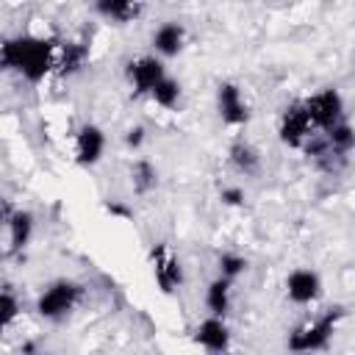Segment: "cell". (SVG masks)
I'll return each mask as SVG.
<instances>
[{
	"instance_id": "18",
	"label": "cell",
	"mask_w": 355,
	"mask_h": 355,
	"mask_svg": "<svg viewBox=\"0 0 355 355\" xmlns=\"http://www.w3.org/2000/svg\"><path fill=\"white\" fill-rule=\"evenodd\" d=\"M230 164L244 175H255L261 166V158H258L255 147H250L247 141H236V144H230Z\"/></svg>"
},
{
	"instance_id": "4",
	"label": "cell",
	"mask_w": 355,
	"mask_h": 355,
	"mask_svg": "<svg viewBox=\"0 0 355 355\" xmlns=\"http://www.w3.org/2000/svg\"><path fill=\"white\" fill-rule=\"evenodd\" d=\"M305 111L313 122V128H322V130H330L341 122V111H344V100L336 89H322L319 94L308 97L305 100Z\"/></svg>"
},
{
	"instance_id": "3",
	"label": "cell",
	"mask_w": 355,
	"mask_h": 355,
	"mask_svg": "<svg viewBox=\"0 0 355 355\" xmlns=\"http://www.w3.org/2000/svg\"><path fill=\"white\" fill-rule=\"evenodd\" d=\"M80 297H83V288H80L78 283H72V280H55V283H53L50 288H44V294L39 297L36 311H39V316H44V319H58V316L69 313V311L78 305Z\"/></svg>"
},
{
	"instance_id": "17",
	"label": "cell",
	"mask_w": 355,
	"mask_h": 355,
	"mask_svg": "<svg viewBox=\"0 0 355 355\" xmlns=\"http://www.w3.org/2000/svg\"><path fill=\"white\" fill-rule=\"evenodd\" d=\"M324 139H327L330 153L338 155V158H347V153L355 147V130L349 125H344V122H338L336 128L324 130Z\"/></svg>"
},
{
	"instance_id": "11",
	"label": "cell",
	"mask_w": 355,
	"mask_h": 355,
	"mask_svg": "<svg viewBox=\"0 0 355 355\" xmlns=\"http://www.w3.org/2000/svg\"><path fill=\"white\" fill-rule=\"evenodd\" d=\"M286 291H288V300L291 302L305 305V302H313L319 297L322 283H319L316 272H311V269H294L286 277Z\"/></svg>"
},
{
	"instance_id": "22",
	"label": "cell",
	"mask_w": 355,
	"mask_h": 355,
	"mask_svg": "<svg viewBox=\"0 0 355 355\" xmlns=\"http://www.w3.org/2000/svg\"><path fill=\"white\" fill-rule=\"evenodd\" d=\"M0 311H3V324H6V327H8V324L17 319V313H19V302H17L11 286H6L3 294H0Z\"/></svg>"
},
{
	"instance_id": "21",
	"label": "cell",
	"mask_w": 355,
	"mask_h": 355,
	"mask_svg": "<svg viewBox=\"0 0 355 355\" xmlns=\"http://www.w3.org/2000/svg\"><path fill=\"white\" fill-rule=\"evenodd\" d=\"M244 269H247V258H241V255L225 252V255L219 258V272H222V277H227V280H233V277L241 275Z\"/></svg>"
},
{
	"instance_id": "2",
	"label": "cell",
	"mask_w": 355,
	"mask_h": 355,
	"mask_svg": "<svg viewBox=\"0 0 355 355\" xmlns=\"http://www.w3.org/2000/svg\"><path fill=\"white\" fill-rule=\"evenodd\" d=\"M341 316H344V308H330V311L322 313L319 319H313V322L297 327V330L291 333V338H288V349L305 355V352H313V349L327 347V341L333 338L336 322H338Z\"/></svg>"
},
{
	"instance_id": "10",
	"label": "cell",
	"mask_w": 355,
	"mask_h": 355,
	"mask_svg": "<svg viewBox=\"0 0 355 355\" xmlns=\"http://www.w3.org/2000/svg\"><path fill=\"white\" fill-rule=\"evenodd\" d=\"M103 150H105V136H103V130H100L97 125H83V128L78 130V141H75V158H78V164H80V166L97 164L100 155H103Z\"/></svg>"
},
{
	"instance_id": "24",
	"label": "cell",
	"mask_w": 355,
	"mask_h": 355,
	"mask_svg": "<svg viewBox=\"0 0 355 355\" xmlns=\"http://www.w3.org/2000/svg\"><path fill=\"white\" fill-rule=\"evenodd\" d=\"M144 141V128L141 125H136V128H130L128 133H125V144L128 147H139Z\"/></svg>"
},
{
	"instance_id": "1",
	"label": "cell",
	"mask_w": 355,
	"mask_h": 355,
	"mask_svg": "<svg viewBox=\"0 0 355 355\" xmlns=\"http://www.w3.org/2000/svg\"><path fill=\"white\" fill-rule=\"evenodd\" d=\"M55 58H58V53H55L53 39L17 36V39H6L0 47L3 69H14L31 83H39L55 67Z\"/></svg>"
},
{
	"instance_id": "15",
	"label": "cell",
	"mask_w": 355,
	"mask_h": 355,
	"mask_svg": "<svg viewBox=\"0 0 355 355\" xmlns=\"http://www.w3.org/2000/svg\"><path fill=\"white\" fill-rule=\"evenodd\" d=\"M205 302H208V311L222 319L227 313V305H230V280L227 277L211 280L208 283V291H205Z\"/></svg>"
},
{
	"instance_id": "7",
	"label": "cell",
	"mask_w": 355,
	"mask_h": 355,
	"mask_svg": "<svg viewBox=\"0 0 355 355\" xmlns=\"http://www.w3.org/2000/svg\"><path fill=\"white\" fill-rule=\"evenodd\" d=\"M128 78H130L136 94H153V89L166 78V72H164V64L158 58L141 55V58L128 64Z\"/></svg>"
},
{
	"instance_id": "13",
	"label": "cell",
	"mask_w": 355,
	"mask_h": 355,
	"mask_svg": "<svg viewBox=\"0 0 355 355\" xmlns=\"http://www.w3.org/2000/svg\"><path fill=\"white\" fill-rule=\"evenodd\" d=\"M183 39H186V31L178 22H164L153 33V44H155V50L161 55H178V50L183 47Z\"/></svg>"
},
{
	"instance_id": "12",
	"label": "cell",
	"mask_w": 355,
	"mask_h": 355,
	"mask_svg": "<svg viewBox=\"0 0 355 355\" xmlns=\"http://www.w3.org/2000/svg\"><path fill=\"white\" fill-rule=\"evenodd\" d=\"M89 58V47L80 42H64L55 58V72L58 75H75Z\"/></svg>"
},
{
	"instance_id": "14",
	"label": "cell",
	"mask_w": 355,
	"mask_h": 355,
	"mask_svg": "<svg viewBox=\"0 0 355 355\" xmlns=\"http://www.w3.org/2000/svg\"><path fill=\"white\" fill-rule=\"evenodd\" d=\"M103 17L114 19V22H133L139 14H141V3H130V0H100L94 6Z\"/></svg>"
},
{
	"instance_id": "20",
	"label": "cell",
	"mask_w": 355,
	"mask_h": 355,
	"mask_svg": "<svg viewBox=\"0 0 355 355\" xmlns=\"http://www.w3.org/2000/svg\"><path fill=\"white\" fill-rule=\"evenodd\" d=\"M158 105H164V108H172L175 103H178V97H180V86H178V80H172V78H164L155 89H153V94H150Z\"/></svg>"
},
{
	"instance_id": "8",
	"label": "cell",
	"mask_w": 355,
	"mask_h": 355,
	"mask_svg": "<svg viewBox=\"0 0 355 355\" xmlns=\"http://www.w3.org/2000/svg\"><path fill=\"white\" fill-rule=\"evenodd\" d=\"M191 338H194L200 347H205L208 352H214V355H222V352H227V347H230V330H227V324H225L219 316H211V319L200 322Z\"/></svg>"
},
{
	"instance_id": "19",
	"label": "cell",
	"mask_w": 355,
	"mask_h": 355,
	"mask_svg": "<svg viewBox=\"0 0 355 355\" xmlns=\"http://www.w3.org/2000/svg\"><path fill=\"white\" fill-rule=\"evenodd\" d=\"M130 183H133V191L136 194H147L150 189H155L158 183V175H155V166L150 161H136L133 169H130Z\"/></svg>"
},
{
	"instance_id": "9",
	"label": "cell",
	"mask_w": 355,
	"mask_h": 355,
	"mask_svg": "<svg viewBox=\"0 0 355 355\" xmlns=\"http://www.w3.org/2000/svg\"><path fill=\"white\" fill-rule=\"evenodd\" d=\"M216 103H219V114L227 125H244L250 119V108L241 100V92L236 83H219Z\"/></svg>"
},
{
	"instance_id": "23",
	"label": "cell",
	"mask_w": 355,
	"mask_h": 355,
	"mask_svg": "<svg viewBox=\"0 0 355 355\" xmlns=\"http://www.w3.org/2000/svg\"><path fill=\"white\" fill-rule=\"evenodd\" d=\"M222 202H225V205H241V202H244V191H241L239 186L222 189Z\"/></svg>"
},
{
	"instance_id": "16",
	"label": "cell",
	"mask_w": 355,
	"mask_h": 355,
	"mask_svg": "<svg viewBox=\"0 0 355 355\" xmlns=\"http://www.w3.org/2000/svg\"><path fill=\"white\" fill-rule=\"evenodd\" d=\"M8 233H11V250H22L31 239V230H33V216L28 211H14L8 219Z\"/></svg>"
},
{
	"instance_id": "5",
	"label": "cell",
	"mask_w": 355,
	"mask_h": 355,
	"mask_svg": "<svg viewBox=\"0 0 355 355\" xmlns=\"http://www.w3.org/2000/svg\"><path fill=\"white\" fill-rule=\"evenodd\" d=\"M313 122L305 111V103H291L280 114V141L288 147H305L308 139H313Z\"/></svg>"
},
{
	"instance_id": "6",
	"label": "cell",
	"mask_w": 355,
	"mask_h": 355,
	"mask_svg": "<svg viewBox=\"0 0 355 355\" xmlns=\"http://www.w3.org/2000/svg\"><path fill=\"white\" fill-rule=\"evenodd\" d=\"M150 261H153V275H155V283L161 286L164 294H172L180 283H183V269H180V261L172 255L169 244H155L150 250Z\"/></svg>"
}]
</instances>
